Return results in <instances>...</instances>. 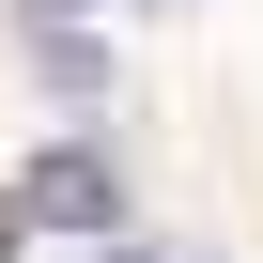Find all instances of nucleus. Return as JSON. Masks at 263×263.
Here are the masks:
<instances>
[{
    "label": "nucleus",
    "instance_id": "obj_1",
    "mask_svg": "<svg viewBox=\"0 0 263 263\" xmlns=\"http://www.w3.org/2000/svg\"><path fill=\"white\" fill-rule=\"evenodd\" d=\"M16 201H31V232H108V217H124V186H108V155H93V140L31 155V171H16Z\"/></svg>",
    "mask_w": 263,
    "mask_h": 263
},
{
    "label": "nucleus",
    "instance_id": "obj_2",
    "mask_svg": "<svg viewBox=\"0 0 263 263\" xmlns=\"http://www.w3.org/2000/svg\"><path fill=\"white\" fill-rule=\"evenodd\" d=\"M47 93H108V47L93 31H47Z\"/></svg>",
    "mask_w": 263,
    "mask_h": 263
},
{
    "label": "nucleus",
    "instance_id": "obj_3",
    "mask_svg": "<svg viewBox=\"0 0 263 263\" xmlns=\"http://www.w3.org/2000/svg\"><path fill=\"white\" fill-rule=\"evenodd\" d=\"M124 263H155V248H124Z\"/></svg>",
    "mask_w": 263,
    "mask_h": 263
}]
</instances>
